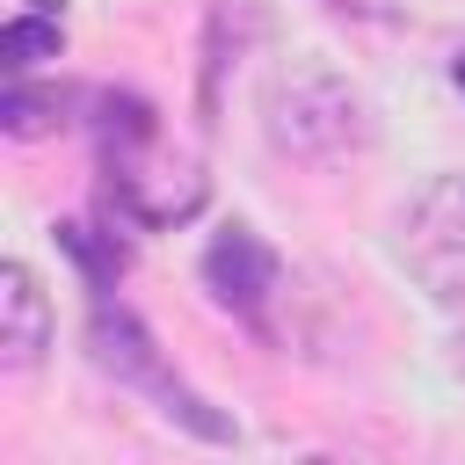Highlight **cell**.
Listing matches in <instances>:
<instances>
[{"label": "cell", "mask_w": 465, "mask_h": 465, "mask_svg": "<svg viewBox=\"0 0 465 465\" xmlns=\"http://www.w3.org/2000/svg\"><path fill=\"white\" fill-rule=\"evenodd\" d=\"M400 262H407V276L436 305L465 312V174H436L407 203V218H400Z\"/></svg>", "instance_id": "277c9868"}, {"label": "cell", "mask_w": 465, "mask_h": 465, "mask_svg": "<svg viewBox=\"0 0 465 465\" xmlns=\"http://www.w3.org/2000/svg\"><path fill=\"white\" fill-rule=\"evenodd\" d=\"M51 240H58L65 254H73V269L87 276V291H94V298H109V291H116V276H124V262H131L116 232H102V225H80V218H65V225H51Z\"/></svg>", "instance_id": "52a82bcc"}, {"label": "cell", "mask_w": 465, "mask_h": 465, "mask_svg": "<svg viewBox=\"0 0 465 465\" xmlns=\"http://www.w3.org/2000/svg\"><path fill=\"white\" fill-rule=\"evenodd\" d=\"M298 465H334V458H298Z\"/></svg>", "instance_id": "8fae6325"}, {"label": "cell", "mask_w": 465, "mask_h": 465, "mask_svg": "<svg viewBox=\"0 0 465 465\" xmlns=\"http://www.w3.org/2000/svg\"><path fill=\"white\" fill-rule=\"evenodd\" d=\"M94 160L109 174V196L138 225H174L203 203V174L189 160L160 153V116L145 94H102L94 102Z\"/></svg>", "instance_id": "6da1fadb"}, {"label": "cell", "mask_w": 465, "mask_h": 465, "mask_svg": "<svg viewBox=\"0 0 465 465\" xmlns=\"http://www.w3.org/2000/svg\"><path fill=\"white\" fill-rule=\"evenodd\" d=\"M58 44H65L58 15H15V22L0 29V58H7V73H15V80H22L36 58H58Z\"/></svg>", "instance_id": "9c48e42d"}, {"label": "cell", "mask_w": 465, "mask_h": 465, "mask_svg": "<svg viewBox=\"0 0 465 465\" xmlns=\"http://www.w3.org/2000/svg\"><path fill=\"white\" fill-rule=\"evenodd\" d=\"M87 356L116 378V385H131V392H145L174 429H189V436H203V443H232V421L203 400V392H189L174 371H167V356H160V341L145 334V320L131 312V305H109V298H94V320H87Z\"/></svg>", "instance_id": "3957f363"}, {"label": "cell", "mask_w": 465, "mask_h": 465, "mask_svg": "<svg viewBox=\"0 0 465 465\" xmlns=\"http://www.w3.org/2000/svg\"><path fill=\"white\" fill-rule=\"evenodd\" d=\"M262 131L276 153L291 160H341L356 145H371V102L327 73V65H298V73H276L269 94H262Z\"/></svg>", "instance_id": "7a4b0ae2"}, {"label": "cell", "mask_w": 465, "mask_h": 465, "mask_svg": "<svg viewBox=\"0 0 465 465\" xmlns=\"http://www.w3.org/2000/svg\"><path fill=\"white\" fill-rule=\"evenodd\" d=\"M58 124H65V94H58V87L15 80V87L0 94V131H7V138H44V131H58Z\"/></svg>", "instance_id": "ba28073f"}, {"label": "cell", "mask_w": 465, "mask_h": 465, "mask_svg": "<svg viewBox=\"0 0 465 465\" xmlns=\"http://www.w3.org/2000/svg\"><path fill=\"white\" fill-rule=\"evenodd\" d=\"M450 80H458V87H465V58H458V65H450Z\"/></svg>", "instance_id": "30bf717a"}, {"label": "cell", "mask_w": 465, "mask_h": 465, "mask_svg": "<svg viewBox=\"0 0 465 465\" xmlns=\"http://www.w3.org/2000/svg\"><path fill=\"white\" fill-rule=\"evenodd\" d=\"M58 320H51V298L36 283L29 262H7L0 269V363L7 371H36V356L51 349Z\"/></svg>", "instance_id": "8992f818"}, {"label": "cell", "mask_w": 465, "mask_h": 465, "mask_svg": "<svg viewBox=\"0 0 465 465\" xmlns=\"http://www.w3.org/2000/svg\"><path fill=\"white\" fill-rule=\"evenodd\" d=\"M276 276H283V262H276V247H269L254 225H225V232L203 247V283H211V298H218L232 320H247L254 334H269Z\"/></svg>", "instance_id": "5b68a950"}]
</instances>
